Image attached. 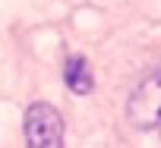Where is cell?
Returning a JSON list of instances; mask_svg holds the SVG:
<instances>
[{"label": "cell", "instance_id": "7a4b0ae2", "mask_svg": "<svg viewBox=\"0 0 161 148\" xmlns=\"http://www.w3.org/2000/svg\"><path fill=\"white\" fill-rule=\"evenodd\" d=\"M25 145L29 148H60L63 145V117L54 104L35 101L25 110Z\"/></svg>", "mask_w": 161, "mask_h": 148}, {"label": "cell", "instance_id": "3957f363", "mask_svg": "<svg viewBox=\"0 0 161 148\" xmlns=\"http://www.w3.org/2000/svg\"><path fill=\"white\" fill-rule=\"evenodd\" d=\"M63 82H66V88H69L73 95H92V88H95V72H92V66H89V60H86L82 54H73V57L66 60V66H63Z\"/></svg>", "mask_w": 161, "mask_h": 148}, {"label": "cell", "instance_id": "6da1fadb", "mask_svg": "<svg viewBox=\"0 0 161 148\" xmlns=\"http://www.w3.org/2000/svg\"><path fill=\"white\" fill-rule=\"evenodd\" d=\"M126 117L136 129H161V63L152 66L126 98Z\"/></svg>", "mask_w": 161, "mask_h": 148}]
</instances>
